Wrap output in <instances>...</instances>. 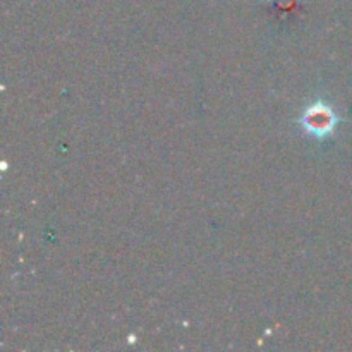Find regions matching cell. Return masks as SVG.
Masks as SVG:
<instances>
[{"label":"cell","mask_w":352,"mask_h":352,"mask_svg":"<svg viewBox=\"0 0 352 352\" xmlns=\"http://www.w3.org/2000/svg\"><path fill=\"white\" fill-rule=\"evenodd\" d=\"M336 122L337 119L332 113V110L329 107L322 105V103H315L313 107H309L305 112V116H302L305 129L316 138H323L332 133Z\"/></svg>","instance_id":"cell-1"}]
</instances>
